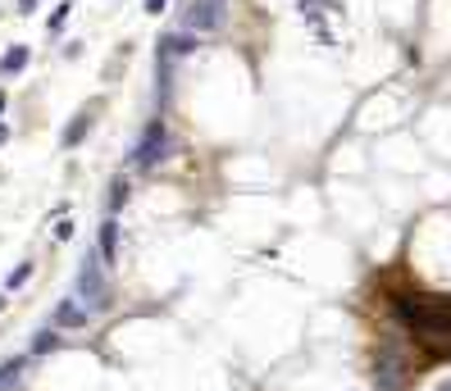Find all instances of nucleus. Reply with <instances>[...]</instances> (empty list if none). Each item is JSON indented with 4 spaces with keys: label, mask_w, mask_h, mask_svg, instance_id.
I'll list each match as a JSON object with an SVG mask.
<instances>
[{
    "label": "nucleus",
    "mask_w": 451,
    "mask_h": 391,
    "mask_svg": "<svg viewBox=\"0 0 451 391\" xmlns=\"http://www.w3.org/2000/svg\"><path fill=\"white\" fill-rule=\"evenodd\" d=\"M165 155H169V128L165 119H151L137 137V146H132V169H155Z\"/></svg>",
    "instance_id": "3"
},
{
    "label": "nucleus",
    "mask_w": 451,
    "mask_h": 391,
    "mask_svg": "<svg viewBox=\"0 0 451 391\" xmlns=\"http://www.w3.org/2000/svg\"><path fill=\"white\" fill-rule=\"evenodd\" d=\"M123 205H128V178H114L110 182V214H119Z\"/></svg>",
    "instance_id": "11"
},
{
    "label": "nucleus",
    "mask_w": 451,
    "mask_h": 391,
    "mask_svg": "<svg viewBox=\"0 0 451 391\" xmlns=\"http://www.w3.org/2000/svg\"><path fill=\"white\" fill-rule=\"evenodd\" d=\"M438 391H451V378H447V382H442V387H438Z\"/></svg>",
    "instance_id": "19"
},
{
    "label": "nucleus",
    "mask_w": 451,
    "mask_h": 391,
    "mask_svg": "<svg viewBox=\"0 0 451 391\" xmlns=\"http://www.w3.org/2000/svg\"><path fill=\"white\" fill-rule=\"evenodd\" d=\"M37 10V0H19V14H33Z\"/></svg>",
    "instance_id": "17"
},
{
    "label": "nucleus",
    "mask_w": 451,
    "mask_h": 391,
    "mask_svg": "<svg viewBox=\"0 0 451 391\" xmlns=\"http://www.w3.org/2000/svg\"><path fill=\"white\" fill-rule=\"evenodd\" d=\"M96 250H100V260H105V264H119V218H114V214L100 223Z\"/></svg>",
    "instance_id": "7"
},
{
    "label": "nucleus",
    "mask_w": 451,
    "mask_h": 391,
    "mask_svg": "<svg viewBox=\"0 0 451 391\" xmlns=\"http://www.w3.org/2000/svg\"><path fill=\"white\" fill-rule=\"evenodd\" d=\"M87 132H91V109H82V114H77V119L64 128V146H77Z\"/></svg>",
    "instance_id": "9"
},
{
    "label": "nucleus",
    "mask_w": 451,
    "mask_h": 391,
    "mask_svg": "<svg viewBox=\"0 0 451 391\" xmlns=\"http://www.w3.org/2000/svg\"><path fill=\"white\" fill-rule=\"evenodd\" d=\"M19 373H23V359H5V364H0V391L14 387V382H19Z\"/></svg>",
    "instance_id": "12"
},
{
    "label": "nucleus",
    "mask_w": 451,
    "mask_h": 391,
    "mask_svg": "<svg viewBox=\"0 0 451 391\" xmlns=\"http://www.w3.org/2000/svg\"><path fill=\"white\" fill-rule=\"evenodd\" d=\"M28 59H33V50H28V46H10V50L0 55V77L23 73V68H28Z\"/></svg>",
    "instance_id": "8"
},
{
    "label": "nucleus",
    "mask_w": 451,
    "mask_h": 391,
    "mask_svg": "<svg viewBox=\"0 0 451 391\" xmlns=\"http://www.w3.org/2000/svg\"><path fill=\"white\" fill-rule=\"evenodd\" d=\"M28 278H33V264H19V269L10 273V283H5V287H10V292H14V287H23V283H28Z\"/></svg>",
    "instance_id": "13"
},
{
    "label": "nucleus",
    "mask_w": 451,
    "mask_h": 391,
    "mask_svg": "<svg viewBox=\"0 0 451 391\" xmlns=\"http://www.w3.org/2000/svg\"><path fill=\"white\" fill-rule=\"evenodd\" d=\"M73 296L87 305L91 314H105L110 309V283H105V260H100V250H87L82 264H77V278H73Z\"/></svg>",
    "instance_id": "2"
},
{
    "label": "nucleus",
    "mask_w": 451,
    "mask_h": 391,
    "mask_svg": "<svg viewBox=\"0 0 451 391\" xmlns=\"http://www.w3.org/2000/svg\"><path fill=\"white\" fill-rule=\"evenodd\" d=\"M68 10H73V5H59L55 14H50V32H59V28H64V19H68Z\"/></svg>",
    "instance_id": "14"
},
{
    "label": "nucleus",
    "mask_w": 451,
    "mask_h": 391,
    "mask_svg": "<svg viewBox=\"0 0 451 391\" xmlns=\"http://www.w3.org/2000/svg\"><path fill=\"white\" fill-rule=\"evenodd\" d=\"M0 114H5V91H0Z\"/></svg>",
    "instance_id": "20"
},
{
    "label": "nucleus",
    "mask_w": 451,
    "mask_h": 391,
    "mask_svg": "<svg viewBox=\"0 0 451 391\" xmlns=\"http://www.w3.org/2000/svg\"><path fill=\"white\" fill-rule=\"evenodd\" d=\"M0 309H5V296H0Z\"/></svg>",
    "instance_id": "21"
},
{
    "label": "nucleus",
    "mask_w": 451,
    "mask_h": 391,
    "mask_svg": "<svg viewBox=\"0 0 451 391\" xmlns=\"http://www.w3.org/2000/svg\"><path fill=\"white\" fill-rule=\"evenodd\" d=\"M59 327H42V332H37L33 337V355H50V350H59Z\"/></svg>",
    "instance_id": "10"
},
{
    "label": "nucleus",
    "mask_w": 451,
    "mask_h": 391,
    "mask_svg": "<svg viewBox=\"0 0 451 391\" xmlns=\"http://www.w3.org/2000/svg\"><path fill=\"white\" fill-rule=\"evenodd\" d=\"M223 19H228V0H192L183 10V28L192 32H219Z\"/></svg>",
    "instance_id": "4"
},
{
    "label": "nucleus",
    "mask_w": 451,
    "mask_h": 391,
    "mask_svg": "<svg viewBox=\"0 0 451 391\" xmlns=\"http://www.w3.org/2000/svg\"><path fill=\"white\" fill-rule=\"evenodd\" d=\"M169 10V0H146V14H165Z\"/></svg>",
    "instance_id": "16"
},
{
    "label": "nucleus",
    "mask_w": 451,
    "mask_h": 391,
    "mask_svg": "<svg viewBox=\"0 0 451 391\" xmlns=\"http://www.w3.org/2000/svg\"><path fill=\"white\" fill-rule=\"evenodd\" d=\"M196 37L201 32H192V28H183V32H165L160 37V50L155 55H169V59H187V55H196Z\"/></svg>",
    "instance_id": "5"
},
{
    "label": "nucleus",
    "mask_w": 451,
    "mask_h": 391,
    "mask_svg": "<svg viewBox=\"0 0 451 391\" xmlns=\"http://www.w3.org/2000/svg\"><path fill=\"white\" fill-rule=\"evenodd\" d=\"M55 237H59V241H68V237H73V218H64V223H59V228H55Z\"/></svg>",
    "instance_id": "15"
},
{
    "label": "nucleus",
    "mask_w": 451,
    "mask_h": 391,
    "mask_svg": "<svg viewBox=\"0 0 451 391\" xmlns=\"http://www.w3.org/2000/svg\"><path fill=\"white\" fill-rule=\"evenodd\" d=\"M87 318H91V309L77 301V296H68V301L55 305V327H87Z\"/></svg>",
    "instance_id": "6"
},
{
    "label": "nucleus",
    "mask_w": 451,
    "mask_h": 391,
    "mask_svg": "<svg viewBox=\"0 0 451 391\" xmlns=\"http://www.w3.org/2000/svg\"><path fill=\"white\" fill-rule=\"evenodd\" d=\"M401 323L429 346H451V301H433V296H406L396 301Z\"/></svg>",
    "instance_id": "1"
},
{
    "label": "nucleus",
    "mask_w": 451,
    "mask_h": 391,
    "mask_svg": "<svg viewBox=\"0 0 451 391\" xmlns=\"http://www.w3.org/2000/svg\"><path fill=\"white\" fill-rule=\"evenodd\" d=\"M5 142H10V128H5V123H0V146H5Z\"/></svg>",
    "instance_id": "18"
}]
</instances>
